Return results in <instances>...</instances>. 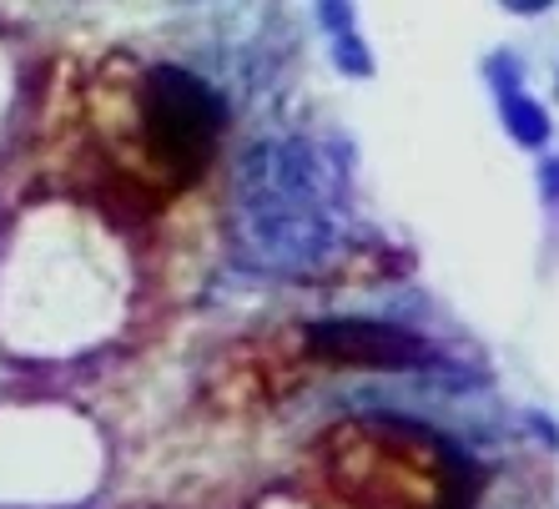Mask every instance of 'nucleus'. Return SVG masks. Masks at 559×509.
Wrapping results in <instances>:
<instances>
[{
	"instance_id": "f257e3e1",
	"label": "nucleus",
	"mask_w": 559,
	"mask_h": 509,
	"mask_svg": "<svg viewBox=\"0 0 559 509\" xmlns=\"http://www.w3.org/2000/svg\"><path fill=\"white\" fill-rule=\"evenodd\" d=\"M328 484L353 509H464L468 464L424 424H338L323 445Z\"/></svg>"
},
{
	"instance_id": "f03ea898",
	"label": "nucleus",
	"mask_w": 559,
	"mask_h": 509,
	"mask_svg": "<svg viewBox=\"0 0 559 509\" xmlns=\"http://www.w3.org/2000/svg\"><path fill=\"white\" fill-rule=\"evenodd\" d=\"M333 167L312 142H258L237 171L242 227L262 262L273 268H318L338 242L328 217Z\"/></svg>"
},
{
	"instance_id": "7ed1b4c3",
	"label": "nucleus",
	"mask_w": 559,
	"mask_h": 509,
	"mask_svg": "<svg viewBox=\"0 0 559 509\" xmlns=\"http://www.w3.org/2000/svg\"><path fill=\"white\" fill-rule=\"evenodd\" d=\"M142 142L146 162H152V182L162 192H182L207 171L212 152H217L227 106L202 76L182 71V66H152L142 76Z\"/></svg>"
},
{
	"instance_id": "20e7f679",
	"label": "nucleus",
	"mask_w": 559,
	"mask_h": 509,
	"mask_svg": "<svg viewBox=\"0 0 559 509\" xmlns=\"http://www.w3.org/2000/svg\"><path fill=\"white\" fill-rule=\"evenodd\" d=\"M308 348L328 364H353V368H424L433 364V348L414 333L393 323H318L308 328Z\"/></svg>"
},
{
	"instance_id": "39448f33",
	"label": "nucleus",
	"mask_w": 559,
	"mask_h": 509,
	"mask_svg": "<svg viewBox=\"0 0 559 509\" xmlns=\"http://www.w3.org/2000/svg\"><path fill=\"white\" fill-rule=\"evenodd\" d=\"M489 76L499 81V96H504V121H509V131H514V137H520L524 146H539V142L549 137L545 111H539V106H534L524 92H514V86H509V76L499 71V61L489 66Z\"/></svg>"
}]
</instances>
